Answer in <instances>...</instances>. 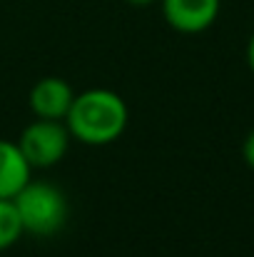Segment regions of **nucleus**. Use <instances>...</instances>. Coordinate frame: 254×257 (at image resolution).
<instances>
[{
	"label": "nucleus",
	"mask_w": 254,
	"mask_h": 257,
	"mask_svg": "<svg viewBox=\"0 0 254 257\" xmlns=\"http://www.w3.org/2000/svg\"><path fill=\"white\" fill-rule=\"evenodd\" d=\"M33 177V168L13 140H0V197L13 200Z\"/></svg>",
	"instance_id": "6"
},
{
	"label": "nucleus",
	"mask_w": 254,
	"mask_h": 257,
	"mask_svg": "<svg viewBox=\"0 0 254 257\" xmlns=\"http://www.w3.org/2000/svg\"><path fill=\"white\" fill-rule=\"evenodd\" d=\"M73 100H75V90L70 87V83L55 75L38 80L28 95V105L33 115L43 120H65Z\"/></svg>",
	"instance_id": "5"
},
{
	"label": "nucleus",
	"mask_w": 254,
	"mask_h": 257,
	"mask_svg": "<svg viewBox=\"0 0 254 257\" xmlns=\"http://www.w3.org/2000/svg\"><path fill=\"white\" fill-rule=\"evenodd\" d=\"M242 155H244V163L249 165L254 170V130L247 135V140H244V148H242Z\"/></svg>",
	"instance_id": "8"
},
{
	"label": "nucleus",
	"mask_w": 254,
	"mask_h": 257,
	"mask_svg": "<svg viewBox=\"0 0 254 257\" xmlns=\"http://www.w3.org/2000/svg\"><path fill=\"white\" fill-rule=\"evenodd\" d=\"M23 235L25 232H23V225H20V217H18L13 200L0 197V252L13 247Z\"/></svg>",
	"instance_id": "7"
},
{
	"label": "nucleus",
	"mask_w": 254,
	"mask_h": 257,
	"mask_svg": "<svg viewBox=\"0 0 254 257\" xmlns=\"http://www.w3.org/2000/svg\"><path fill=\"white\" fill-rule=\"evenodd\" d=\"M130 112L125 100L107 87H90L75 92V100L65 115L70 138L85 145H110L127 127Z\"/></svg>",
	"instance_id": "1"
},
{
	"label": "nucleus",
	"mask_w": 254,
	"mask_h": 257,
	"mask_svg": "<svg viewBox=\"0 0 254 257\" xmlns=\"http://www.w3.org/2000/svg\"><path fill=\"white\" fill-rule=\"evenodd\" d=\"M127 3H132V5H150V3H155V0H127Z\"/></svg>",
	"instance_id": "10"
},
{
	"label": "nucleus",
	"mask_w": 254,
	"mask_h": 257,
	"mask_svg": "<svg viewBox=\"0 0 254 257\" xmlns=\"http://www.w3.org/2000/svg\"><path fill=\"white\" fill-rule=\"evenodd\" d=\"M247 63H249V68H252V73H254V33H252V38H249V43H247Z\"/></svg>",
	"instance_id": "9"
},
{
	"label": "nucleus",
	"mask_w": 254,
	"mask_h": 257,
	"mask_svg": "<svg viewBox=\"0 0 254 257\" xmlns=\"http://www.w3.org/2000/svg\"><path fill=\"white\" fill-rule=\"evenodd\" d=\"M70 130L65 120L35 117L18 138V145L30 168H53L70 150Z\"/></svg>",
	"instance_id": "3"
},
{
	"label": "nucleus",
	"mask_w": 254,
	"mask_h": 257,
	"mask_svg": "<svg viewBox=\"0 0 254 257\" xmlns=\"http://www.w3.org/2000/svg\"><path fill=\"white\" fill-rule=\"evenodd\" d=\"M23 232L35 237H53L68 222V197L48 180H28V185L13 197Z\"/></svg>",
	"instance_id": "2"
},
{
	"label": "nucleus",
	"mask_w": 254,
	"mask_h": 257,
	"mask_svg": "<svg viewBox=\"0 0 254 257\" xmlns=\"http://www.w3.org/2000/svg\"><path fill=\"white\" fill-rule=\"evenodd\" d=\"M162 15L177 33L194 35L217 20L219 0H162Z\"/></svg>",
	"instance_id": "4"
}]
</instances>
